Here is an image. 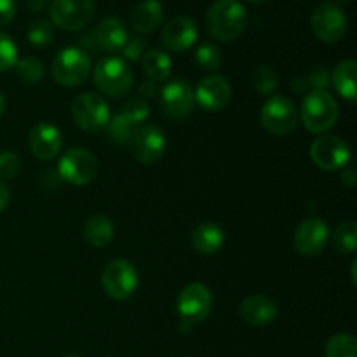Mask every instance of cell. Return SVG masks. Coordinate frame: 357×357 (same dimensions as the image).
I'll list each match as a JSON object with an SVG mask.
<instances>
[{"instance_id":"cell-1","label":"cell","mask_w":357,"mask_h":357,"mask_svg":"<svg viewBox=\"0 0 357 357\" xmlns=\"http://www.w3.org/2000/svg\"><path fill=\"white\" fill-rule=\"evenodd\" d=\"M248 24V10L239 0H215L206 13V28L220 42H232Z\"/></svg>"},{"instance_id":"cell-2","label":"cell","mask_w":357,"mask_h":357,"mask_svg":"<svg viewBox=\"0 0 357 357\" xmlns=\"http://www.w3.org/2000/svg\"><path fill=\"white\" fill-rule=\"evenodd\" d=\"M302 122L314 135H323L335 128L340 115L337 100L326 89H310L302 101Z\"/></svg>"},{"instance_id":"cell-3","label":"cell","mask_w":357,"mask_h":357,"mask_svg":"<svg viewBox=\"0 0 357 357\" xmlns=\"http://www.w3.org/2000/svg\"><path fill=\"white\" fill-rule=\"evenodd\" d=\"M94 86L103 96L121 98L132 89L135 73L131 65L121 56H107L94 66Z\"/></svg>"},{"instance_id":"cell-4","label":"cell","mask_w":357,"mask_h":357,"mask_svg":"<svg viewBox=\"0 0 357 357\" xmlns=\"http://www.w3.org/2000/svg\"><path fill=\"white\" fill-rule=\"evenodd\" d=\"M298 119L295 103L284 94H274L268 98L260 112V121L265 131L278 138L291 135L298 126Z\"/></svg>"},{"instance_id":"cell-5","label":"cell","mask_w":357,"mask_h":357,"mask_svg":"<svg viewBox=\"0 0 357 357\" xmlns=\"http://www.w3.org/2000/svg\"><path fill=\"white\" fill-rule=\"evenodd\" d=\"M91 73L89 52L70 45L61 49L52 61V77L63 87H77L86 82Z\"/></svg>"},{"instance_id":"cell-6","label":"cell","mask_w":357,"mask_h":357,"mask_svg":"<svg viewBox=\"0 0 357 357\" xmlns=\"http://www.w3.org/2000/svg\"><path fill=\"white\" fill-rule=\"evenodd\" d=\"M213 307L211 289L202 282H192L180 291L176 300L178 316L181 319V330L192 328L209 316Z\"/></svg>"},{"instance_id":"cell-7","label":"cell","mask_w":357,"mask_h":357,"mask_svg":"<svg viewBox=\"0 0 357 357\" xmlns=\"http://www.w3.org/2000/svg\"><path fill=\"white\" fill-rule=\"evenodd\" d=\"M72 115L75 124L86 132H98L110 121V107L96 93H82L73 100Z\"/></svg>"},{"instance_id":"cell-8","label":"cell","mask_w":357,"mask_h":357,"mask_svg":"<svg viewBox=\"0 0 357 357\" xmlns=\"http://www.w3.org/2000/svg\"><path fill=\"white\" fill-rule=\"evenodd\" d=\"M138 271L124 258L112 260L101 274L103 291L112 300H128L138 288Z\"/></svg>"},{"instance_id":"cell-9","label":"cell","mask_w":357,"mask_h":357,"mask_svg":"<svg viewBox=\"0 0 357 357\" xmlns=\"http://www.w3.org/2000/svg\"><path fill=\"white\" fill-rule=\"evenodd\" d=\"M98 160L89 150L70 149L61 155L58 162V174L61 180L75 187H84L96 178Z\"/></svg>"},{"instance_id":"cell-10","label":"cell","mask_w":357,"mask_h":357,"mask_svg":"<svg viewBox=\"0 0 357 357\" xmlns=\"http://www.w3.org/2000/svg\"><path fill=\"white\" fill-rule=\"evenodd\" d=\"M131 153L139 164H155L162 159L166 152V135L160 128L152 124H142L132 129L129 138Z\"/></svg>"},{"instance_id":"cell-11","label":"cell","mask_w":357,"mask_h":357,"mask_svg":"<svg viewBox=\"0 0 357 357\" xmlns=\"http://www.w3.org/2000/svg\"><path fill=\"white\" fill-rule=\"evenodd\" d=\"M310 26L319 40L335 44L347 33V16L338 3L323 2L314 9Z\"/></svg>"},{"instance_id":"cell-12","label":"cell","mask_w":357,"mask_h":357,"mask_svg":"<svg viewBox=\"0 0 357 357\" xmlns=\"http://www.w3.org/2000/svg\"><path fill=\"white\" fill-rule=\"evenodd\" d=\"M51 23L65 31H79L94 16L93 0H52L49 9Z\"/></svg>"},{"instance_id":"cell-13","label":"cell","mask_w":357,"mask_h":357,"mask_svg":"<svg viewBox=\"0 0 357 357\" xmlns=\"http://www.w3.org/2000/svg\"><path fill=\"white\" fill-rule=\"evenodd\" d=\"M309 153L312 162L323 171H338L351 160V149L347 143L331 135H323L314 139Z\"/></svg>"},{"instance_id":"cell-14","label":"cell","mask_w":357,"mask_h":357,"mask_svg":"<svg viewBox=\"0 0 357 357\" xmlns=\"http://www.w3.org/2000/svg\"><path fill=\"white\" fill-rule=\"evenodd\" d=\"M160 107L162 114L171 121H181L188 117L194 108V89L183 79H173L160 89Z\"/></svg>"},{"instance_id":"cell-15","label":"cell","mask_w":357,"mask_h":357,"mask_svg":"<svg viewBox=\"0 0 357 357\" xmlns=\"http://www.w3.org/2000/svg\"><path fill=\"white\" fill-rule=\"evenodd\" d=\"M328 241H330V230L324 220L307 218L296 227L295 237H293V244L295 250L303 257H316L321 251L326 248Z\"/></svg>"},{"instance_id":"cell-16","label":"cell","mask_w":357,"mask_h":357,"mask_svg":"<svg viewBox=\"0 0 357 357\" xmlns=\"http://www.w3.org/2000/svg\"><path fill=\"white\" fill-rule=\"evenodd\" d=\"M232 98V86L223 75L213 73L199 80L194 100L206 112H220L229 105Z\"/></svg>"},{"instance_id":"cell-17","label":"cell","mask_w":357,"mask_h":357,"mask_svg":"<svg viewBox=\"0 0 357 357\" xmlns=\"http://www.w3.org/2000/svg\"><path fill=\"white\" fill-rule=\"evenodd\" d=\"M199 37V26L192 17L174 16L167 21L160 33V40L167 51L183 52L195 44Z\"/></svg>"},{"instance_id":"cell-18","label":"cell","mask_w":357,"mask_h":357,"mask_svg":"<svg viewBox=\"0 0 357 357\" xmlns=\"http://www.w3.org/2000/svg\"><path fill=\"white\" fill-rule=\"evenodd\" d=\"M31 153L38 160H51L61 152L63 136L61 131L54 124L49 122H40L30 131V139H28Z\"/></svg>"},{"instance_id":"cell-19","label":"cell","mask_w":357,"mask_h":357,"mask_svg":"<svg viewBox=\"0 0 357 357\" xmlns=\"http://www.w3.org/2000/svg\"><path fill=\"white\" fill-rule=\"evenodd\" d=\"M91 35H93L96 51L121 52L126 40H128L126 24L115 16H108L105 17V20H101L100 23L96 24V28L91 31Z\"/></svg>"},{"instance_id":"cell-20","label":"cell","mask_w":357,"mask_h":357,"mask_svg":"<svg viewBox=\"0 0 357 357\" xmlns=\"http://www.w3.org/2000/svg\"><path fill=\"white\" fill-rule=\"evenodd\" d=\"M239 314L244 323L251 324V326H267V324L274 323L278 317V305L268 296L253 295L243 300Z\"/></svg>"},{"instance_id":"cell-21","label":"cell","mask_w":357,"mask_h":357,"mask_svg":"<svg viewBox=\"0 0 357 357\" xmlns=\"http://www.w3.org/2000/svg\"><path fill=\"white\" fill-rule=\"evenodd\" d=\"M164 20L162 3L159 0H143L131 14V24L138 33H152Z\"/></svg>"},{"instance_id":"cell-22","label":"cell","mask_w":357,"mask_h":357,"mask_svg":"<svg viewBox=\"0 0 357 357\" xmlns=\"http://www.w3.org/2000/svg\"><path fill=\"white\" fill-rule=\"evenodd\" d=\"M225 243V234L216 223L204 222L192 234V246L201 255L218 253Z\"/></svg>"},{"instance_id":"cell-23","label":"cell","mask_w":357,"mask_h":357,"mask_svg":"<svg viewBox=\"0 0 357 357\" xmlns=\"http://www.w3.org/2000/svg\"><path fill=\"white\" fill-rule=\"evenodd\" d=\"M82 236L86 243L93 248H105L112 243L115 236L114 223L105 215H93L86 220L82 227Z\"/></svg>"},{"instance_id":"cell-24","label":"cell","mask_w":357,"mask_h":357,"mask_svg":"<svg viewBox=\"0 0 357 357\" xmlns=\"http://www.w3.org/2000/svg\"><path fill=\"white\" fill-rule=\"evenodd\" d=\"M356 73L357 63L354 59H344L338 63L331 72V84L337 89V93L347 101H356L357 87H356Z\"/></svg>"},{"instance_id":"cell-25","label":"cell","mask_w":357,"mask_h":357,"mask_svg":"<svg viewBox=\"0 0 357 357\" xmlns=\"http://www.w3.org/2000/svg\"><path fill=\"white\" fill-rule=\"evenodd\" d=\"M142 66L150 80L166 82L171 75L173 61H171V56L162 49H150L142 56Z\"/></svg>"},{"instance_id":"cell-26","label":"cell","mask_w":357,"mask_h":357,"mask_svg":"<svg viewBox=\"0 0 357 357\" xmlns=\"http://www.w3.org/2000/svg\"><path fill=\"white\" fill-rule=\"evenodd\" d=\"M333 248L340 255H354L357 250V225L354 220L340 223L333 234Z\"/></svg>"},{"instance_id":"cell-27","label":"cell","mask_w":357,"mask_h":357,"mask_svg":"<svg viewBox=\"0 0 357 357\" xmlns=\"http://www.w3.org/2000/svg\"><path fill=\"white\" fill-rule=\"evenodd\" d=\"M251 86L258 91L260 94L265 96H272L275 89L279 86L278 73L272 66L268 65H257L251 72Z\"/></svg>"},{"instance_id":"cell-28","label":"cell","mask_w":357,"mask_h":357,"mask_svg":"<svg viewBox=\"0 0 357 357\" xmlns=\"http://www.w3.org/2000/svg\"><path fill=\"white\" fill-rule=\"evenodd\" d=\"M326 357H357V340L351 333H337L328 340Z\"/></svg>"},{"instance_id":"cell-29","label":"cell","mask_w":357,"mask_h":357,"mask_svg":"<svg viewBox=\"0 0 357 357\" xmlns=\"http://www.w3.org/2000/svg\"><path fill=\"white\" fill-rule=\"evenodd\" d=\"M119 114H121L132 128H138V126H142L143 122L149 119L150 105L149 101L143 100L142 96H132L126 101L124 107H122V110L119 112Z\"/></svg>"},{"instance_id":"cell-30","label":"cell","mask_w":357,"mask_h":357,"mask_svg":"<svg viewBox=\"0 0 357 357\" xmlns=\"http://www.w3.org/2000/svg\"><path fill=\"white\" fill-rule=\"evenodd\" d=\"M16 73L24 84H38L44 77V65L40 59L26 56L23 59H17Z\"/></svg>"},{"instance_id":"cell-31","label":"cell","mask_w":357,"mask_h":357,"mask_svg":"<svg viewBox=\"0 0 357 357\" xmlns=\"http://www.w3.org/2000/svg\"><path fill=\"white\" fill-rule=\"evenodd\" d=\"M132 129L135 128H132L121 114L114 115V117H110V121H108L107 124L108 139H110L112 143H115V145H128Z\"/></svg>"},{"instance_id":"cell-32","label":"cell","mask_w":357,"mask_h":357,"mask_svg":"<svg viewBox=\"0 0 357 357\" xmlns=\"http://www.w3.org/2000/svg\"><path fill=\"white\" fill-rule=\"evenodd\" d=\"M195 61H197V65L202 70L213 72V70H216L222 65V52L211 42H202L197 47V51H195Z\"/></svg>"},{"instance_id":"cell-33","label":"cell","mask_w":357,"mask_h":357,"mask_svg":"<svg viewBox=\"0 0 357 357\" xmlns=\"http://www.w3.org/2000/svg\"><path fill=\"white\" fill-rule=\"evenodd\" d=\"M52 38H54V24L49 23V21H33L28 28V40L35 47H45V45L51 44Z\"/></svg>"},{"instance_id":"cell-34","label":"cell","mask_w":357,"mask_h":357,"mask_svg":"<svg viewBox=\"0 0 357 357\" xmlns=\"http://www.w3.org/2000/svg\"><path fill=\"white\" fill-rule=\"evenodd\" d=\"M17 63V47L13 38L0 31V73L14 68Z\"/></svg>"},{"instance_id":"cell-35","label":"cell","mask_w":357,"mask_h":357,"mask_svg":"<svg viewBox=\"0 0 357 357\" xmlns=\"http://www.w3.org/2000/svg\"><path fill=\"white\" fill-rule=\"evenodd\" d=\"M20 157L9 150H2L0 152V181L13 180L17 173H20Z\"/></svg>"},{"instance_id":"cell-36","label":"cell","mask_w":357,"mask_h":357,"mask_svg":"<svg viewBox=\"0 0 357 357\" xmlns=\"http://www.w3.org/2000/svg\"><path fill=\"white\" fill-rule=\"evenodd\" d=\"M310 89H324L330 84V72L324 65H316L309 70L307 77H303Z\"/></svg>"},{"instance_id":"cell-37","label":"cell","mask_w":357,"mask_h":357,"mask_svg":"<svg viewBox=\"0 0 357 357\" xmlns=\"http://www.w3.org/2000/svg\"><path fill=\"white\" fill-rule=\"evenodd\" d=\"M122 59L126 61H138L142 59V56L145 54V42L142 37H128L124 47L121 49Z\"/></svg>"},{"instance_id":"cell-38","label":"cell","mask_w":357,"mask_h":357,"mask_svg":"<svg viewBox=\"0 0 357 357\" xmlns=\"http://www.w3.org/2000/svg\"><path fill=\"white\" fill-rule=\"evenodd\" d=\"M16 16V2L14 0H0V26H6Z\"/></svg>"},{"instance_id":"cell-39","label":"cell","mask_w":357,"mask_h":357,"mask_svg":"<svg viewBox=\"0 0 357 357\" xmlns=\"http://www.w3.org/2000/svg\"><path fill=\"white\" fill-rule=\"evenodd\" d=\"M159 93H160L159 84L153 82V80H145V82L139 84V96H142L143 100H150V98L159 96Z\"/></svg>"},{"instance_id":"cell-40","label":"cell","mask_w":357,"mask_h":357,"mask_svg":"<svg viewBox=\"0 0 357 357\" xmlns=\"http://www.w3.org/2000/svg\"><path fill=\"white\" fill-rule=\"evenodd\" d=\"M9 199H10L9 188H7V185L3 183V181H0V213L7 208V204H9Z\"/></svg>"},{"instance_id":"cell-41","label":"cell","mask_w":357,"mask_h":357,"mask_svg":"<svg viewBox=\"0 0 357 357\" xmlns=\"http://www.w3.org/2000/svg\"><path fill=\"white\" fill-rule=\"evenodd\" d=\"M342 183L345 185V187L352 188L356 185V173L352 167H347V169H344V174H342Z\"/></svg>"},{"instance_id":"cell-42","label":"cell","mask_w":357,"mask_h":357,"mask_svg":"<svg viewBox=\"0 0 357 357\" xmlns=\"http://www.w3.org/2000/svg\"><path fill=\"white\" fill-rule=\"evenodd\" d=\"M291 87H293V91H295V93H298V94H302V93H307V89H309V86H307V82H305V79H295L291 82Z\"/></svg>"},{"instance_id":"cell-43","label":"cell","mask_w":357,"mask_h":357,"mask_svg":"<svg viewBox=\"0 0 357 357\" xmlns=\"http://www.w3.org/2000/svg\"><path fill=\"white\" fill-rule=\"evenodd\" d=\"M47 0H26V6L30 10H42Z\"/></svg>"},{"instance_id":"cell-44","label":"cell","mask_w":357,"mask_h":357,"mask_svg":"<svg viewBox=\"0 0 357 357\" xmlns=\"http://www.w3.org/2000/svg\"><path fill=\"white\" fill-rule=\"evenodd\" d=\"M356 268H357V260H354L352 261V265H351V279H352V282H357V278H356Z\"/></svg>"},{"instance_id":"cell-45","label":"cell","mask_w":357,"mask_h":357,"mask_svg":"<svg viewBox=\"0 0 357 357\" xmlns=\"http://www.w3.org/2000/svg\"><path fill=\"white\" fill-rule=\"evenodd\" d=\"M3 112H6V100H3V96L0 94V117L3 115Z\"/></svg>"},{"instance_id":"cell-46","label":"cell","mask_w":357,"mask_h":357,"mask_svg":"<svg viewBox=\"0 0 357 357\" xmlns=\"http://www.w3.org/2000/svg\"><path fill=\"white\" fill-rule=\"evenodd\" d=\"M337 2H340V3H347V2H351V0H337Z\"/></svg>"},{"instance_id":"cell-47","label":"cell","mask_w":357,"mask_h":357,"mask_svg":"<svg viewBox=\"0 0 357 357\" xmlns=\"http://www.w3.org/2000/svg\"><path fill=\"white\" fill-rule=\"evenodd\" d=\"M250 2H265V0H250Z\"/></svg>"},{"instance_id":"cell-48","label":"cell","mask_w":357,"mask_h":357,"mask_svg":"<svg viewBox=\"0 0 357 357\" xmlns=\"http://www.w3.org/2000/svg\"><path fill=\"white\" fill-rule=\"evenodd\" d=\"M68 357H77V356H68Z\"/></svg>"}]
</instances>
